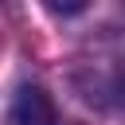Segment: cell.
<instances>
[{"label":"cell","instance_id":"6da1fadb","mask_svg":"<svg viewBox=\"0 0 125 125\" xmlns=\"http://www.w3.org/2000/svg\"><path fill=\"white\" fill-rule=\"evenodd\" d=\"M12 125H62V121L39 86H20L12 98Z\"/></svg>","mask_w":125,"mask_h":125}]
</instances>
